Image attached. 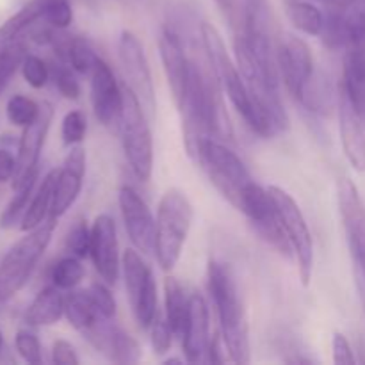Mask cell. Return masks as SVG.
<instances>
[{"label": "cell", "instance_id": "obj_1", "mask_svg": "<svg viewBox=\"0 0 365 365\" xmlns=\"http://www.w3.org/2000/svg\"><path fill=\"white\" fill-rule=\"evenodd\" d=\"M200 36H202V45L207 53V61H209L221 89L228 96V100H230L234 109L239 113V116L252 128L253 134L260 135L264 139L277 135V125H274V121L271 120V116L262 107H259L253 102L252 95L248 91V86L245 82V77H242L237 63L228 56L227 46H225L220 31L212 24L203 21L202 27H200Z\"/></svg>", "mask_w": 365, "mask_h": 365}, {"label": "cell", "instance_id": "obj_2", "mask_svg": "<svg viewBox=\"0 0 365 365\" xmlns=\"http://www.w3.org/2000/svg\"><path fill=\"white\" fill-rule=\"evenodd\" d=\"M207 291L212 298L220 319V334L227 346L228 356L235 364H250L252 351H250L248 317L230 267L217 260H209Z\"/></svg>", "mask_w": 365, "mask_h": 365}, {"label": "cell", "instance_id": "obj_3", "mask_svg": "<svg viewBox=\"0 0 365 365\" xmlns=\"http://www.w3.org/2000/svg\"><path fill=\"white\" fill-rule=\"evenodd\" d=\"M195 209L182 189L171 187L157 207L155 259L164 273H171L180 260L184 246L191 234Z\"/></svg>", "mask_w": 365, "mask_h": 365}, {"label": "cell", "instance_id": "obj_4", "mask_svg": "<svg viewBox=\"0 0 365 365\" xmlns=\"http://www.w3.org/2000/svg\"><path fill=\"white\" fill-rule=\"evenodd\" d=\"M57 220L48 217L34 230L25 232L0 260V302H9L18 294L45 255L56 232Z\"/></svg>", "mask_w": 365, "mask_h": 365}, {"label": "cell", "instance_id": "obj_5", "mask_svg": "<svg viewBox=\"0 0 365 365\" xmlns=\"http://www.w3.org/2000/svg\"><path fill=\"white\" fill-rule=\"evenodd\" d=\"M191 159L203 168L209 180L223 195V198L237 209L242 187L252 182V175L241 157L221 143V139L205 135L200 139Z\"/></svg>", "mask_w": 365, "mask_h": 365}, {"label": "cell", "instance_id": "obj_6", "mask_svg": "<svg viewBox=\"0 0 365 365\" xmlns=\"http://www.w3.org/2000/svg\"><path fill=\"white\" fill-rule=\"evenodd\" d=\"M125 106L121 118V145L125 159L134 177L148 182L153 171V138L150 128V116L143 107L141 100L125 84Z\"/></svg>", "mask_w": 365, "mask_h": 365}, {"label": "cell", "instance_id": "obj_7", "mask_svg": "<svg viewBox=\"0 0 365 365\" xmlns=\"http://www.w3.org/2000/svg\"><path fill=\"white\" fill-rule=\"evenodd\" d=\"M121 271H123L125 289L130 302L132 316L139 328L148 330L155 317L157 309V284L153 271L143 259V253L135 248H127L121 255Z\"/></svg>", "mask_w": 365, "mask_h": 365}, {"label": "cell", "instance_id": "obj_8", "mask_svg": "<svg viewBox=\"0 0 365 365\" xmlns=\"http://www.w3.org/2000/svg\"><path fill=\"white\" fill-rule=\"evenodd\" d=\"M237 210H241L248 217L250 223L255 227L257 234L264 241L269 242L280 255H285L287 259L294 257L269 189H264L253 180L248 182L239 195Z\"/></svg>", "mask_w": 365, "mask_h": 365}, {"label": "cell", "instance_id": "obj_9", "mask_svg": "<svg viewBox=\"0 0 365 365\" xmlns=\"http://www.w3.org/2000/svg\"><path fill=\"white\" fill-rule=\"evenodd\" d=\"M269 192L277 203L278 214H280L282 227L289 239L294 259L298 262V273L302 284L309 285L314 273V239L309 223L305 220L302 207L298 205L292 195H289L284 187L269 185Z\"/></svg>", "mask_w": 365, "mask_h": 365}, {"label": "cell", "instance_id": "obj_10", "mask_svg": "<svg viewBox=\"0 0 365 365\" xmlns=\"http://www.w3.org/2000/svg\"><path fill=\"white\" fill-rule=\"evenodd\" d=\"M337 200L355 284H365V203L355 182L346 177L337 184Z\"/></svg>", "mask_w": 365, "mask_h": 365}, {"label": "cell", "instance_id": "obj_11", "mask_svg": "<svg viewBox=\"0 0 365 365\" xmlns=\"http://www.w3.org/2000/svg\"><path fill=\"white\" fill-rule=\"evenodd\" d=\"M118 57H120L125 82L141 100L143 107L152 118L157 109L152 68H150V61L146 57L141 39L132 31H127V29L121 31L120 38H118Z\"/></svg>", "mask_w": 365, "mask_h": 365}, {"label": "cell", "instance_id": "obj_12", "mask_svg": "<svg viewBox=\"0 0 365 365\" xmlns=\"http://www.w3.org/2000/svg\"><path fill=\"white\" fill-rule=\"evenodd\" d=\"M89 77H91V106L95 118L109 130L120 132L125 106L123 88L118 84L114 71L102 57L96 61Z\"/></svg>", "mask_w": 365, "mask_h": 365}, {"label": "cell", "instance_id": "obj_13", "mask_svg": "<svg viewBox=\"0 0 365 365\" xmlns=\"http://www.w3.org/2000/svg\"><path fill=\"white\" fill-rule=\"evenodd\" d=\"M121 217L128 239L143 255H155V228L157 221L148 203L130 185H121L118 191Z\"/></svg>", "mask_w": 365, "mask_h": 365}, {"label": "cell", "instance_id": "obj_14", "mask_svg": "<svg viewBox=\"0 0 365 365\" xmlns=\"http://www.w3.org/2000/svg\"><path fill=\"white\" fill-rule=\"evenodd\" d=\"M278 70L280 78L294 100H302L303 91L314 77V56L305 39L287 34L278 41Z\"/></svg>", "mask_w": 365, "mask_h": 365}, {"label": "cell", "instance_id": "obj_15", "mask_svg": "<svg viewBox=\"0 0 365 365\" xmlns=\"http://www.w3.org/2000/svg\"><path fill=\"white\" fill-rule=\"evenodd\" d=\"M96 274L107 285H114L120 278L121 255L118 228L109 214H100L91 225V252H89Z\"/></svg>", "mask_w": 365, "mask_h": 365}, {"label": "cell", "instance_id": "obj_16", "mask_svg": "<svg viewBox=\"0 0 365 365\" xmlns=\"http://www.w3.org/2000/svg\"><path fill=\"white\" fill-rule=\"evenodd\" d=\"M53 120V107L52 103L43 102L41 113L32 121L31 125L21 132L20 143H18V155H16V173L13 177V189L25 184L32 175L39 173V155H41L43 145L48 135L50 125Z\"/></svg>", "mask_w": 365, "mask_h": 365}, {"label": "cell", "instance_id": "obj_17", "mask_svg": "<svg viewBox=\"0 0 365 365\" xmlns=\"http://www.w3.org/2000/svg\"><path fill=\"white\" fill-rule=\"evenodd\" d=\"M86 166H88V155L81 145L71 146L64 159L63 166L57 170L56 185H53L52 207H50L48 217H63L70 210V207L77 202L81 196L82 185L86 178Z\"/></svg>", "mask_w": 365, "mask_h": 365}, {"label": "cell", "instance_id": "obj_18", "mask_svg": "<svg viewBox=\"0 0 365 365\" xmlns=\"http://www.w3.org/2000/svg\"><path fill=\"white\" fill-rule=\"evenodd\" d=\"M159 53L163 61L164 73L170 84L175 103L180 107L187 91L189 75H191V59L185 56L182 39L173 27H164L159 36Z\"/></svg>", "mask_w": 365, "mask_h": 365}, {"label": "cell", "instance_id": "obj_19", "mask_svg": "<svg viewBox=\"0 0 365 365\" xmlns=\"http://www.w3.org/2000/svg\"><path fill=\"white\" fill-rule=\"evenodd\" d=\"M180 341L185 362H202L210 342V317L209 305L198 291L192 292L189 298V312Z\"/></svg>", "mask_w": 365, "mask_h": 365}, {"label": "cell", "instance_id": "obj_20", "mask_svg": "<svg viewBox=\"0 0 365 365\" xmlns=\"http://www.w3.org/2000/svg\"><path fill=\"white\" fill-rule=\"evenodd\" d=\"M337 113H339V132H341L342 150L346 159L353 166V170L364 173L365 171V125L353 109L351 102L339 89L337 95Z\"/></svg>", "mask_w": 365, "mask_h": 365}, {"label": "cell", "instance_id": "obj_21", "mask_svg": "<svg viewBox=\"0 0 365 365\" xmlns=\"http://www.w3.org/2000/svg\"><path fill=\"white\" fill-rule=\"evenodd\" d=\"M341 88L365 125V53L353 46L346 48Z\"/></svg>", "mask_w": 365, "mask_h": 365}, {"label": "cell", "instance_id": "obj_22", "mask_svg": "<svg viewBox=\"0 0 365 365\" xmlns=\"http://www.w3.org/2000/svg\"><path fill=\"white\" fill-rule=\"evenodd\" d=\"M64 316V296L56 285H46L36 294L25 312V323L29 327H52Z\"/></svg>", "mask_w": 365, "mask_h": 365}, {"label": "cell", "instance_id": "obj_23", "mask_svg": "<svg viewBox=\"0 0 365 365\" xmlns=\"http://www.w3.org/2000/svg\"><path fill=\"white\" fill-rule=\"evenodd\" d=\"M189 298L184 285L178 282V278L168 277L164 280V317L170 323L175 337L182 339L185 328V319L189 312Z\"/></svg>", "mask_w": 365, "mask_h": 365}, {"label": "cell", "instance_id": "obj_24", "mask_svg": "<svg viewBox=\"0 0 365 365\" xmlns=\"http://www.w3.org/2000/svg\"><path fill=\"white\" fill-rule=\"evenodd\" d=\"M284 11L296 31L307 36H321L324 29V13L312 0H284Z\"/></svg>", "mask_w": 365, "mask_h": 365}, {"label": "cell", "instance_id": "obj_25", "mask_svg": "<svg viewBox=\"0 0 365 365\" xmlns=\"http://www.w3.org/2000/svg\"><path fill=\"white\" fill-rule=\"evenodd\" d=\"M56 175L57 170L48 171L45 178L39 184L38 191L32 195L31 203H29L27 210L24 214V220L20 223L21 232L34 230L36 227L48 220L50 207H52V196H53V185H56Z\"/></svg>", "mask_w": 365, "mask_h": 365}, {"label": "cell", "instance_id": "obj_26", "mask_svg": "<svg viewBox=\"0 0 365 365\" xmlns=\"http://www.w3.org/2000/svg\"><path fill=\"white\" fill-rule=\"evenodd\" d=\"M43 11L45 0H31L27 6L21 7L6 24L0 25V46L16 41L25 31H31L34 25H38V21H43Z\"/></svg>", "mask_w": 365, "mask_h": 365}, {"label": "cell", "instance_id": "obj_27", "mask_svg": "<svg viewBox=\"0 0 365 365\" xmlns=\"http://www.w3.org/2000/svg\"><path fill=\"white\" fill-rule=\"evenodd\" d=\"M107 355L116 364H138L141 360V346L130 334L120 327H110Z\"/></svg>", "mask_w": 365, "mask_h": 365}, {"label": "cell", "instance_id": "obj_28", "mask_svg": "<svg viewBox=\"0 0 365 365\" xmlns=\"http://www.w3.org/2000/svg\"><path fill=\"white\" fill-rule=\"evenodd\" d=\"M38 184V173L32 175L21 187L16 189V195L9 202V205L4 209L2 216H0V228L9 230V228L16 227L24 220V214L27 210L29 203H31L32 195H34V187Z\"/></svg>", "mask_w": 365, "mask_h": 365}, {"label": "cell", "instance_id": "obj_29", "mask_svg": "<svg viewBox=\"0 0 365 365\" xmlns=\"http://www.w3.org/2000/svg\"><path fill=\"white\" fill-rule=\"evenodd\" d=\"M84 274L86 269L82 259L68 255L53 264L52 271H50V280L61 291H73L84 280Z\"/></svg>", "mask_w": 365, "mask_h": 365}, {"label": "cell", "instance_id": "obj_30", "mask_svg": "<svg viewBox=\"0 0 365 365\" xmlns=\"http://www.w3.org/2000/svg\"><path fill=\"white\" fill-rule=\"evenodd\" d=\"M98 59L100 56L84 38H71L70 46H68L66 64L73 68V71L81 75H91Z\"/></svg>", "mask_w": 365, "mask_h": 365}, {"label": "cell", "instance_id": "obj_31", "mask_svg": "<svg viewBox=\"0 0 365 365\" xmlns=\"http://www.w3.org/2000/svg\"><path fill=\"white\" fill-rule=\"evenodd\" d=\"M27 57V46L24 41H11L7 45L0 46V93L11 81L18 68H21V63Z\"/></svg>", "mask_w": 365, "mask_h": 365}, {"label": "cell", "instance_id": "obj_32", "mask_svg": "<svg viewBox=\"0 0 365 365\" xmlns=\"http://www.w3.org/2000/svg\"><path fill=\"white\" fill-rule=\"evenodd\" d=\"M7 120L11 121L16 127L25 128L27 125H31L32 121H36V118L41 113V103L34 102L32 98L25 95H14L11 96L9 102L6 107Z\"/></svg>", "mask_w": 365, "mask_h": 365}, {"label": "cell", "instance_id": "obj_33", "mask_svg": "<svg viewBox=\"0 0 365 365\" xmlns=\"http://www.w3.org/2000/svg\"><path fill=\"white\" fill-rule=\"evenodd\" d=\"M66 246L68 255L78 257V259H86L91 252V227L86 220H77L66 234Z\"/></svg>", "mask_w": 365, "mask_h": 365}, {"label": "cell", "instance_id": "obj_34", "mask_svg": "<svg viewBox=\"0 0 365 365\" xmlns=\"http://www.w3.org/2000/svg\"><path fill=\"white\" fill-rule=\"evenodd\" d=\"M88 132V118L82 110L73 109L64 114L61 123V138L66 146H77L84 141Z\"/></svg>", "mask_w": 365, "mask_h": 365}, {"label": "cell", "instance_id": "obj_35", "mask_svg": "<svg viewBox=\"0 0 365 365\" xmlns=\"http://www.w3.org/2000/svg\"><path fill=\"white\" fill-rule=\"evenodd\" d=\"M71 21H73V9L70 0H45L43 24L64 31L70 27Z\"/></svg>", "mask_w": 365, "mask_h": 365}, {"label": "cell", "instance_id": "obj_36", "mask_svg": "<svg viewBox=\"0 0 365 365\" xmlns=\"http://www.w3.org/2000/svg\"><path fill=\"white\" fill-rule=\"evenodd\" d=\"M21 75H24L25 82L34 89L45 88L50 81V70L46 63L41 57L32 56V53H27L21 63Z\"/></svg>", "mask_w": 365, "mask_h": 365}, {"label": "cell", "instance_id": "obj_37", "mask_svg": "<svg viewBox=\"0 0 365 365\" xmlns=\"http://www.w3.org/2000/svg\"><path fill=\"white\" fill-rule=\"evenodd\" d=\"M150 330V344L155 355H164L171 349L173 346V330H171L170 323L166 321L164 316H157L155 321L152 323Z\"/></svg>", "mask_w": 365, "mask_h": 365}, {"label": "cell", "instance_id": "obj_38", "mask_svg": "<svg viewBox=\"0 0 365 365\" xmlns=\"http://www.w3.org/2000/svg\"><path fill=\"white\" fill-rule=\"evenodd\" d=\"M14 348H16L18 355L27 364L38 365L43 362L41 344H39V339L32 331L18 330L16 337H14Z\"/></svg>", "mask_w": 365, "mask_h": 365}, {"label": "cell", "instance_id": "obj_39", "mask_svg": "<svg viewBox=\"0 0 365 365\" xmlns=\"http://www.w3.org/2000/svg\"><path fill=\"white\" fill-rule=\"evenodd\" d=\"M89 296H91L93 303L95 307L98 309V312L106 317L107 321H114L118 312V307H116V299H114L113 292L109 291L106 282H93L88 289Z\"/></svg>", "mask_w": 365, "mask_h": 365}, {"label": "cell", "instance_id": "obj_40", "mask_svg": "<svg viewBox=\"0 0 365 365\" xmlns=\"http://www.w3.org/2000/svg\"><path fill=\"white\" fill-rule=\"evenodd\" d=\"M53 82L56 88L64 98L68 100H78L81 98V84H78L77 77L73 73V68L66 66V63L59 64L53 70Z\"/></svg>", "mask_w": 365, "mask_h": 365}, {"label": "cell", "instance_id": "obj_41", "mask_svg": "<svg viewBox=\"0 0 365 365\" xmlns=\"http://www.w3.org/2000/svg\"><path fill=\"white\" fill-rule=\"evenodd\" d=\"M331 355H334V364L337 365H351L356 362L355 351H353L348 337L341 331H335L331 337Z\"/></svg>", "mask_w": 365, "mask_h": 365}, {"label": "cell", "instance_id": "obj_42", "mask_svg": "<svg viewBox=\"0 0 365 365\" xmlns=\"http://www.w3.org/2000/svg\"><path fill=\"white\" fill-rule=\"evenodd\" d=\"M52 362L56 365H78L81 360L71 342L57 339L52 344Z\"/></svg>", "mask_w": 365, "mask_h": 365}, {"label": "cell", "instance_id": "obj_43", "mask_svg": "<svg viewBox=\"0 0 365 365\" xmlns=\"http://www.w3.org/2000/svg\"><path fill=\"white\" fill-rule=\"evenodd\" d=\"M227 346H225L223 342V337H221V334H216L210 337V342H209V348H207V362L210 364H223L227 362Z\"/></svg>", "mask_w": 365, "mask_h": 365}, {"label": "cell", "instance_id": "obj_44", "mask_svg": "<svg viewBox=\"0 0 365 365\" xmlns=\"http://www.w3.org/2000/svg\"><path fill=\"white\" fill-rule=\"evenodd\" d=\"M16 173V157L9 150L0 148V184L13 180Z\"/></svg>", "mask_w": 365, "mask_h": 365}, {"label": "cell", "instance_id": "obj_45", "mask_svg": "<svg viewBox=\"0 0 365 365\" xmlns=\"http://www.w3.org/2000/svg\"><path fill=\"white\" fill-rule=\"evenodd\" d=\"M216 6L223 11L228 16V20L232 21V25L241 24L242 25V7L239 0H214Z\"/></svg>", "mask_w": 365, "mask_h": 365}, {"label": "cell", "instance_id": "obj_46", "mask_svg": "<svg viewBox=\"0 0 365 365\" xmlns=\"http://www.w3.org/2000/svg\"><path fill=\"white\" fill-rule=\"evenodd\" d=\"M356 285V291H359V298L360 303H362V309L365 314V284H355Z\"/></svg>", "mask_w": 365, "mask_h": 365}, {"label": "cell", "instance_id": "obj_47", "mask_svg": "<svg viewBox=\"0 0 365 365\" xmlns=\"http://www.w3.org/2000/svg\"><path fill=\"white\" fill-rule=\"evenodd\" d=\"M182 362H184L182 359H166L164 360V364H182Z\"/></svg>", "mask_w": 365, "mask_h": 365}, {"label": "cell", "instance_id": "obj_48", "mask_svg": "<svg viewBox=\"0 0 365 365\" xmlns=\"http://www.w3.org/2000/svg\"><path fill=\"white\" fill-rule=\"evenodd\" d=\"M2 349H4V337H2V331H0V355H2Z\"/></svg>", "mask_w": 365, "mask_h": 365}]
</instances>
